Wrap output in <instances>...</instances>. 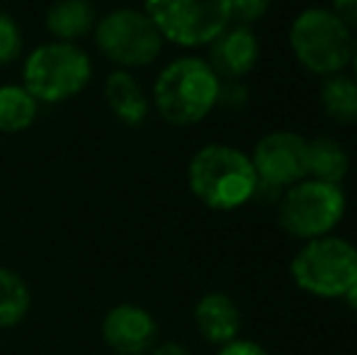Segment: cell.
Returning <instances> with one entry per match:
<instances>
[{
    "label": "cell",
    "instance_id": "obj_1",
    "mask_svg": "<svg viewBox=\"0 0 357 355\" xmlns=\"http://www.w3.org/2000/svg\"><path fill=\"white\" fill-rule=\"evenodd\" d=\"M221 78L202 56L168 61L153 81L151 105L173 127H192L207 119L219 105Z\"/></svg>",
    "mask_w": 357,
    "mask_h": 355
},
{
    "label": "cell",
    "instance_id": "obj_2",
    "mask_svg": "<svg viewBox=\"0 0 357 355\" xmlns=\"http://www.w3.org/2000/svg\"><path fill=\"white\" fill-rule=\"evenodd\" d=\"M190 192L214 212H234L255 197L258 178L245 151L229 144H207L188 166Z\"/></svg>",
    "mask_w": 357,
    "mask_h": 355
},
{
    "label": "cell",
    "instance_id": "obj_3",
    "mask_svg": "<svg viewBox=\"0 0 357 355\" xmlns=\"http://www.w3.org/2000/svg\"><path fill=\"white\" fill-rule=\"evenodd\" d=\"M93 81V59L80 44L49 42L34 47L22 61V86L39 105H61Z\"/></svg>",
    "mask_w": 357,
    "mask_h": 355
},
{
    "label": "cell",
    "instance_id": "obj_4",
    "mask_svg": "<svg viewBox=\"0 0 357 355\" xmlns=\"http://www.w3.org/2000/svg\"><path fill=\"white\" fill-rule=\"evenodd\" d=\"M355 34L333 10L306 8L289 27L294 59L316 76H335L350 66Z\"/></svg>",
    "mask_w": 357,
    "mask_h": 355
},
{
    "label": "cell",
    "instance_id": "obj_5",
    "mask_svg": "<svg viewBox=\"0 0 357 355\" xmlns=\"http://www.w3.org/2000/svg\"><path fill=\"white\" fill-rule=\"evenodd\" d=\"M289 275L311 297L343 299L357 280V246L333 234L304 241L291 258Z\"/></svg>",
    "mask_w": 357,
    "mask_h": 355
},
{
    "label": "cell",
    "instance_id": "obj_6",
    "mask_svg": "<svg viewBox=\"0 0 357 355\" xmlns=\"http://www.w3.org/2000/svg\"><path fill=\"white\" fill-rule=\"evenodd\" d=\"M98 52L124 71H137L158 61L163 37L144 8H114L98 17L93 29Z\"/></svg>",
    "mask_w": 357,
    "mask_h": 355
},
{
    "label": "cell",
    "instance_id": "obj_7",
    "mask_svg": "<svg viewBox=\"0 0 357 355\" xmlns=\"http://www.w3.org/2000/svg\"><path fill=\"white\" fill-rule=\"evenodd\" d=\"M345 217V192L340 185L304 178L278 199L280 227L299 241L328 236Z\"/></svg>",
    "mask_w": 357,
    "mask_h": 355
},
{
    "label": "cell",
    "instance_id": "obj_8",
    "mask_svg": "<svg viewBox=\"0 0 357 355\" xmlns=\"http://www.w3.org/2000/svg\"><path fill=\"white\" fill-rule=\"evenodd\" d=\"M163 42L183 49L209 47L231 24L229 0H144Z\"/></svg>",
    "mask_w": 357,
    "mask_h": 355
},
{
    "label": "cell",
    "instance_id": "obj_9",
    "mask_svg": "<svg viewBox=\"0 0 357 355\" xmlns=\"http://www.w3.org/2000/svg\"><path fill=\"white\" fill-rule=\"evenodd\" d=\"M306 151L309 142L289 129L265 134L253 146L250 163L260 188L284 192L294 183L306 178Z\"/></svg>",
    "mask_w": 357,
    "mask_h": 355
},
{
    "label": "cell",
    "instance_id": "obj_10",
    "mask_svg": "<svg viewBox=\"0 0 357 355\" xmlns=\"http://www.w3.org/2000/svg\"><path fill=\"white\" fill-rule=\"evenodd\" d=\"M158 322L142 304H114L100 324V336L114 355H149L158 343Z\"/></svg>",
    "mask_w": 357,
    "mask_h": 355
},
{
    "label": "cell",
    "instance_id": "obj_11",
    "mask_svg": "<svg viewBox=\"0 0 357 355\" xmlns=\"http://www.w3.org/2000/svg\"><path fill=\"white\" fill-rule=\"evenodd\" d=\"M207 49V63L221 81H241L253 71L260 59V42L248 24L231 22Z\"/></svg>",
    "mask_w": 357,
    "mask_h": 355
},
{
    "label": "cell",
    "instance_id": "obj_12",
    "mask_svg": "<svg viewBox=\"0 0 357 355\" xmlns=\"http://www.w3.org/2000/svg\"><path fill=\"white\" fill-rule=\"evenodd\" d=\"M195 328L207 343L221 348L226 343L241 338L243 317L241 309L229 294L224 292H207L195 304Z\"/></svg>",
    "mask_w": 357,
    "mask_h": 355
},
{
    "label": "cell",
    "instance_id": "obj_13",
    "mask_svg": "<svg viewBox=\"0 0 357 355\" xmlns=\"http://www.w3.org/2000/svg\"><path fill=\"white\" fill-rule=\"evenodd\" d=\"M105 103H107L109 112L127 127H139L146 122L151 109V100L146 95L144 86L132 71L124 68H114L107 78H105Z\"/></svg>",
    "mask_w": 357,
    "mask_h": 355
},
{
    "label": "cell",
    "instance_id": "obj_14",
    "mask_svg": "<svg viewBox=\"0 0 357 355\" xmlns=\"http://www.w3.org/2000/svg\"><path fill=\"white\" fill-rule=\"evenodd\" d=\"M98 24L93 0H54L44 15V27L56 42L80 44V39L93 37Z\"/></svg>",
    "mask_w": 357,
    "mask_h": 355
},
{
    "label": "cell",
    "instance_id": "obj_15",
    "mask_svg": "<svg viewBox=\"0 0 357 355\" xmlns=\"http://www.w3.org/2000/svg\"><path fill=\"white\" fill-rule=\"evenodd\" d=\"M350 171L348 151L335 139L316 137L309 142L306 151V178L321 180V183L340 185Z\"/></svg>",
    "mask_w": 357,
    "mask_h": 355
},
{
    "label": "cell",
    "instance_id": "obj_16",
    "mask_svg": "<svg viewBox=\"0 0 357 355\" xmlns=\"http://www.w3.org/2000/svg\"><path fill=\"white\" fill-rule=\"evenodd\" d=\"M39 117V103L22 83L0 86V134L27 132Z\"/></svg>",
    "mask_w": 357,
    "mask_h": 355
},
{
    "label": "cell",
    "instance_id": "obj_17",
    "mask_svg": "<svg viewBox=\"0 0 357 355\" xmlns=\"http://www.w3.org/2000/svg\"><path fill=\"white\" fill-rule=\"evenodd\" d=\"M321 107L333 122L355 124L357 122V81L345 73L324 78L321 86Z\"/></svg>",
    "mask_w": 357,
    "mask_h": 355
},
{
    "label": "cell",
    "instance_id": "obj_18",
    "mask_svg": "<svg viewBox=\"0 0 357 355\" xmlns=\"http://www.w3.org/2000/svg\"><path fill=\"white\" fill-rule=\"evenodd\" d=\"M32 309V292L22 275L0 266V328H15Z\"/></svg>",
    "mask_w": 357,
    "mask_h": 355
},
{
    "label": "cell",
    "instance_id": "obj_19",
    "mask_svg": "<svg viewBox=\"0 0 357 355\" xmlns=\"http://www.w3.org/2000/svg\"><path fill=\"white\" fill-rule=\"evenodd\" d=\"M24 49V32L20 22L0 8V66H10L22 56Z\"/></svg>",
    "mask_w": 357,
    "mask_h": 355
},
{
    "label": "cell",
    "instance_id": "obj_20",
    "mask_svg": "<svg viewBox=\"0 0 357 355\" xmlns=\"http://www.w3.org/2000/svg\"><path fill=\"white\" fill-rule=\"evenodd\" d=\"M231 3V22L253 27L260 17L270 10V0H229Z\"/></svg>",
    "mask_w": 357,
    "mask_h": 355
},
{
    "label": "cell",
    "instance_id": "obj_21",
    "mask_svg": "<svg viewBox=\"0 0 357 355\" xmlns=\"http://www.w3.org/2000/svg\"><path fill=\"white\" fill-rule=\"evenodd\" d=\"M245 103H248V90H245V86H241V81H221L219 105L243 107Z\"/></svg>",
    "mask_w": 357,
    "mask_h": 355
},
{
    "label": "cell",
    "instance_id": "obj_22",
    "mask_svg": "<svg viewBox=\"0 0 357 355\" xmlns=\"http://www.w3.org/2000/svg\"><path fill=\"white\" fill-rule=\"evenodd\" d=\"M216 355H270L260 343L250 341V338H236V341L221 346Z\"/></svg>",
    "mask_w": 357,
    "mask_h": 355
},
{
    "label": "cell",
    "instance_id": "obj_23",
    "mask_svg": "<svg viewBox=\"0 0 357 355\" xmlns=\"http://www.w3.org/2000/svg\"><path fill=\"white\" fill-rule=\"evenodd\" d=\"M333 13L348 24L350 29H357V0H331Z\"/></svg>",
    "mask_w": 357,
    "mask_h": 355
},
{
    "label": "cell",
    "instance_id": "obj_24",
    "mask_svg": "<svg viewBox=\"0 0 357 355\" xmlns=\"http://www.w3.org/2000/svg\"><path fill=\"white\" fill-rule=\"evenodd\" d=\"M149 355H192V353H190L188 346H183L178 341H158Z\"/></svg>",
    "mask_w": 357,
    "mask_h": 355
},
{
    "label": "cell",
    "instance_id": "obj_25",
    "mask_svg": "<svg viewBox=\"0 0 357 355\" xmlns=\"http://www.w3.org/2000/svg\"><path fill=\"white\" fill-rule=\"evenodd\" d=\"M343 299H345V304L353 309V312H357V280H355L353 285H350V289L343 294Z\"/></svg>",
    "mask_w": 357,
    "mask_h": 355
},
{
    "label": "cell",
    "instance_id": "obj_26",
    "mask_svg": "<svg viewBox=\"0 0 357 355\" xmlns=\"http://www.w3.org/2000/svg\"><path fill=\"white\" fill-rule=\"evenodd\" d=\"M350 68H353V78L357 81V34H355V42H353V56H350Z\"/></svg>",
    "mask_w": 357,
    "mask_h": 355
}]
</instances>
